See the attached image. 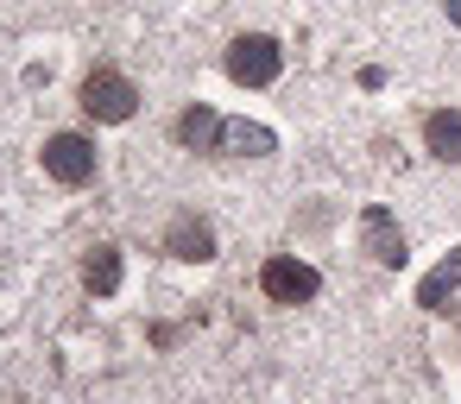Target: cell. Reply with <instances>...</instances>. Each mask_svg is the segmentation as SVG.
<instances>
[{"label": "cell", "instance_id": "9c48e42d", "mask_svg": "<svg viewBox=\"0 0 461 404\" xmlns=\"http://www.w3.org/2000/svg\"><path fill=\"white\" fill-rule=\"evenodd\" d=\"M455 291H461V247H455L436 272H423V284H417V310H429V316H436V310H448V297H455Z\"/></svg>", "mask_w": 461, "mask_h": 404}, {"label": "cell", "instance_id": "30bf717a", "mask_svg": "<svg viewBox=\"0 0 461 404\" xmlns=\"http://www.w3.org/2000/svg\"><path fill=\"white\" fill-rule=\"evenodd\" d=\"M423 146H429L442 165H461V108H436V114H423Z\"/></svg>", "mask_w": 461, "mask_h": 404}, {"label": "cell", "instance_id": "5b68a950", "mask_svg": "<svg viewBox=\"0 0 461 404\" xmlns=\"http://www.w3.org/2000/svg\"><path fill=\"white\" fill-rule=\"evenodd\" d=\"M360 247H366L379 265H404V259H411L404 228L392 221V209H385V202H366V209H360Z\"/></svg>", "mask_w": 461, "mask_h": 404}, {"label": "cell", "instance_id": "6da1fadb", "mask_svg": "<svg viewBox=\"0 0 461 404\" xmlns=\"http://www.w3.org/2000/svg\"><path fill=\"white\" fill-rule=\"evenodd\" d=\"M83 114L102 121V127H121V121L140 114V89H133L114 64H95V70L83 76Z\"/></svg>", "mask_w": 461, "mask_h": 404}, {"label": "cell", "instance_id": "8992f818", "mask_svg": "<svg viewBox=\"0 0 461 404\" xmlns=\"http://www.w3.org/2000/svg\"><path fill=\"white\" fill-rule=\"evenodd\" d=\"M165 253L184 259V265H203V259H215V228H209L203 215H177V221L165 228Z\"/></svg>", "mask_w": 461, "mask_h": 404}, {"label": "cell", "instance_id": "3957f363", "mask_svg": "<svg viewBox=\"0 0 461 404\" xmlns=\"http://www.w3.org/2000/svg\"><path fill=\"white\" fill-rule=\"evenodd\" d=\"M259 291H266L272 303H310V297L322 291V272L303 265L297 253H272V259L259 265Z\"/></svg>", "mask_w": 461, "mask_h": 404}, {"label": "cell", "instance_id": "7a4b0ae2", "mask_svg": "<svg viewBox=\"0 0 461 404\" xmlns=\"http://www.w3.org/2000/svg\"><path fill=\"white\" fill-rule=\"evenodd\" d=\"M278 70H285L278 39H266V32H240V39L228 45V76H234L240 89H266V83H278Z\"/></svg>", "mask_w": 461, "mask_h": 404}, {"label": "cell", "instance_id": "277c9868", "mask_svg": "<svg viewBox=\"0 0 461 404\" xmlns=\"http://www.w3.org/2000/svg\"><path fill=\"white\" fill-rule=\"evenodd\" d=\"M45 171H51L58 184H70V190L95 184V146H89L83 133H51V139H45Z\"/></svg>", "mask_w": 461, "mask_h": 404}, {"label": "cell", "instance_id": "8fae6325", "mask_svg": "<svg viewBox=\"0 0 461 404\" xmlns=\"http://www.w3.org/2000/svg\"><path fill=\"white\" fill-rule=\"evenodd\" d=\"M83 284H89V297H114L121 291V247H95L83 259Z\"/></svg>", "mask_w": 461, "mask_h": 404}, {"label": "cell", "instance_id": "52a82bcc", "mask_svg": "<svg viewBox=\"0 0 461 404\" xmlns=\"http://www.w3.org/2000/svg\"><path fill=\"white\" fill-rule=\"evenodd\" d=\"M215 152H228V158H266V152H278V133L259 127V121H221V146Z\"/></svg>", "mask_w": 461, "mask_h": 404}, {"label": "cell", "instance_id": "ba28073f", "mask_svg": "<svg viewBox=\"0 0 461 404\" xmlns=\"http://www.w3.org/2000/svg\"><path fill=\"white\" fill-rule=\"evenodd\" d=\"M171 133H177V146H184V152H215V146H221V114L196 102V108H184V114H177V127H171Z\"/></svg>", "mask_w": 461, "mask_h": 404}, {"label": "cell", "instance_id": "7c38bea8", "mask_svg": "<svg viewBox=\"0 0 461 404\" xmlns=\"http://www.w3.org/2000/svg\"><path fill=\"white\" fill-rule=\"evenodd\" d=\"M448 20H455V26H461V0H448Z\"/></svg>", "mask_w": 461, "mask_h": 404}]
</instances>
